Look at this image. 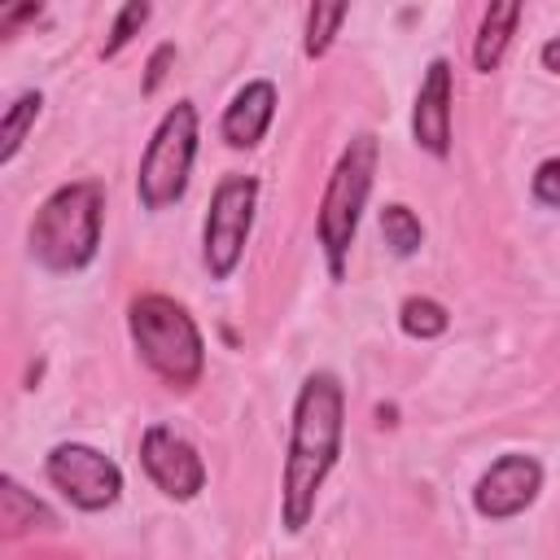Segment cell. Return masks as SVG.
I'll list each match as a JSON object with an SVG mask.
<instances>
[{
    "mask_svg": "<svg viewBox=\"0 0 560 560\" xmlns=\"http://www.w3.org/2000/svg\"><path fill=\"white\" fill-rule=\"evenodd\" d=\"M39 13H44V9H39V4H18V9H9V13H4V18H0V31H13V26H18V22H35V18H39Z\"/></svg>",
    "mask_w": 560,
    "mask_h": 560,
    "instance_id": "21",
    "label": "cell"
},
{
    "mask_svg": "<svg viewBox=\"0 0 560 560\" xmlns=\"http://www.w3.org/2000/svg\"><path fill=\"white\" fill-rule=\"evenodd\" d=\"M529 192H534L542 206L560 210V158L538 162V171H534V179H529Z\"/></svg>",
    "mask_w": 560,
    "mask_h": 560,
    "instance_id": "19",
    "label": "cell"
},
{
    "mask_svg": "<svg viewBox=\"0 0 560 560\" xmlns=\"http://www.w3.org/2000/svg\"><path fill=\"white\" fill-rule=\"evenodd\" d=\"M516 22H521V4L516 0H499L481 13V26H477V39H472V66L481 74L499 70L512 35H516Z\"/></svg>",
    "mask_w": 560,
    "mask_h": 560,
    "instance_id": "12",
    "label": "cell"
},
{
    "mask_svg": "<svg viewBox=\"0 0 560 560\" xmlns=\"http://www.w3.org/2000/svg\"><path fill=\"white\" fill-rule=\"evenodd\" d=\"M381 236H385L389 254H398V258H411V254L424 245V228H420L416 210L402 206V201H389V206L381 210Z\"/></svg>",
    "mask_w": 560,
    "mask_h": 560,
    "instance_id": "15",
    "label": "cell"
},
{
    "mask_svg": "<svg viewBox=\"0 0 560 560\" xmlns=\"http://www.w3.org/2000/svg\"><path fill=\"white\" fill-rule=\"evenodd\" d=\"M346 13H350V4H311V9H306L302 52H306L311 61H319V57L332 48V39H337V31H341Z\"/></svg>",
    "mask_w": 560,
    "mask_h": 560,
    "instance_id": "17",
    "label": "cell"
},
{
    "mask_svg": "<svg viewBox=\"0 0 560 560\" xmlns=\"http://www.w3.org/2000/svg\"><path fill=\"white\" fill-rule=\"evenodd\" d=\"M376 162H381V144L372 131H359L328 184H324V197H319V219H315V236H319V249H324V262H328V276L332 280H346V258H350V245L359 236V219H363V206L372 197V179H376Z\"/></svg>",
    "mask_w": 560,
    "mask_h": 560,
    "instance_id": "4",
    "label": "cell"
},
{
    "mask_svg": "<svg viewBox=\"0 0 560 560\" xmlns=\"http://www.w3.org/2000/svg\"><path fill=\"white\" fill-rule=\"evenodd\" d=\"M542 490V464L534 455H499L472 486V508L486 521H512L521 516Z\"/></svg>",
    "mask_w": 560,
    "mask_h": 560,
    "instance_id": "9",
    "label": "cell"
},
{
    "mask_svg": "<svg viewBox=\"0 0 560 560\" xmlns=\"http://www.w3.org/2000/svg\"><path fill=\"white\" fill-rule=\"evenodd\" d=\"M271 118H276V83L249 79V83L228 101V109H223V118H219V136L228 140V149H254V144L267 136Z\"/></svg>",
    "mask_w": 560,
    "mask_h": 560,
    "instance_id": "11",
    "label": "cell"
},
{
    "mask_svg": "<svg viewBox=\"0 0 560 560\" xmlns=\"http://www.w3.org/2000/svg\"><path fill=\"white\" fill-rule=\"evenodd\" d=\"M171 61H175V44H158L153 52H149V66H144V96H153L158 88H162V79H166V70H171Z\"/></svg>",
    "mask_w": 560,
    "mask_h": 560,
    "instance_id": "20",
    "label": "cell"
},
{
    "mask_svg": "<svg viewBox=\"0 0 560 560\" xmlns=\"http://www.w3.org/2000/svg\"><path fill=\"white\" fill-rule=\"evenodd\" d=\"M131 341L144 359V368L166 381L171 389H192L206 372V341L197 319L166 293H140L127 306Z\"/></svg>",
    "mask_w": 560,
    "mask_h": 560,
    "instance_id": "3",
    "label": "cell"
},
{
    "mask_svg": "<svg viewBox=\"0 0 560 560\" xmlns=\"http://www.w3.org/2000/svg\"><path fill=\"white\" fill-rule=\"evenodd\" d=\"M538 57H542V66H547V70H556V74H560V35H556V39H547Z\"/></svg>",
    "mask_w": 560,
    "mask_h": 560,
    "instance_id": "22",
    "label": "cell"
},
{
    "mask_svg": "<svg viewBox=\"0 0 560 560\" xmlns=\"http://www.w3.org/2000/svg\"><path fill=\"white\" fill-rule=\"evenodd\" d=\"M197 131H201V122H197L192 101H175L162 114V122L153 127V136L140 153V171H136V197L144 210H166L188 192Z\"/></svg>",
    "mask_w": 560,
    "mask_h": 560,
    "instance_id": "5",
    "label": "cell"
},
{
    "mask_svg": "<svg viewBox=\"0 0 560 560\" xmlns=\"http://www.w3.org/2000/svg\"><path fill=\"white\" fill-rule=\"evenodd\" d=\"M0 525L9 538H18L26 529H52L57 516L48 512V503H39L31 490H22L18 477H0Z\"/></svg>",
    "mask_w": 560,
    "mask_h": 560,
    "instance_id": "13",
    "label": "cell"
},
{
    "mask_svg": "<svg viewBox=\"0 0 560 560\" xmlns=\"http://www.w3.org/2000/svg\"><path fill=\"white\" fill-rule=\"evenodd\" d=\"M341 438H346V389L337 372L319 368L298 385L293 398L289 455L280 481V525L289 534H302L311 525L319 486L341 459Z\"/></svg>",
    "mask_w": 560,
    "mask_h": 560,
    "instance_id": "1",
    "label": "cell"
},
{
    "mask_svg": "<svg viewBox=\"0 0 560 560\" xmlns=\"http://www.w3.org/2000/svg\"><path fill=\"white\" fill-rule=\"evenodd\" d=\"M398 328L407 337H416V341H433V337H442L451 328V315H446V306L438 298H407L398 306Z\"/></svg>",
    "mask_w": 560,
    "mask_h": 560,
    "instance_id": "16",
    "label": "cell"
},
{
    "mask_svg": "<svg viewBox=\"0 0 560 560\" xmlns=\"http://www.w3.org/2000/svg\"><path fill=\"white\" fill-rule=\"evenodd\" d=\"M44 477L79 512H105L122 494V468L88 442H57L44 459Z\"/></svg>",
    "mask_w": 560,
    "mask_h": 560,
    "instance_id": "7",
    "label": "cell"
},
{
    "mask_svg": "<svg viewBox=\"0 0 560 560\" xmlns=\"http://www.w3.org/2000/svg\"><path fill=\"white\" fill-rule=\"evenodd\" d=\"M140 464H144L149 481L175 503L197 499L206 486V464H201L197 446L184 433H175L171 424H149L140 433Z\"/></svg>",
    "mask_w": 560,
    "mask_h": 560,
    "instance_id": "8",
    "label": "cell"
},
{
    "mask_svg": "<svg viewBox=\"0 0 560 560\" xmlns=\"http://www.w3.org/2000/svg\"><path fill=\"white\" fill-rule=\"evenodd\" d=\"M149 4L144 0H131V4H122L118 9V18H114V26H109V35H105V44H101V57H118L136 35H140V26L149 22Z\"/></svg>",
    "mask_w": 560,
    "mask_h": 560,
    "instance_id": "18",
    "label": "cell"
},
{
    "mask_svg": "<svg viewBox=\"0 0 560 560\" xmlns=\"http://www.w3.org/2000/svg\"><path fill=\"white\" fill-rule=\"evenodd\" d=\"M101 223H105V188L96 179L61 184L39 201L26 228L31 258L57 276L83 271L101 249Z\"/></svg>",
    "mask_w": 560,
    "mask_h": 560,
    "instance_id": "2",
    "label": "cell"
},
{
    "mask_svg": "<svg viewBox=\"0 0 560 560\" xmlns=\"http://www.w3.org/2000/svg\"><path fill=\"white\" fill-rule=\"evenodd\" d=\"M451 105H455V70H451L446 57H433L424 66L416 109H411V140L429 158L451 153Z\"/></svg>",
    "mask_w": 560,
    "mask_h": 560,
    "instance_id": "10",
    "label": "cell"
},
{
    "mask_svg": "<svg viewBox=\"0 0 560 560\" xmlns=\"http://www.w3.org/2000/svg\"><path fill=\"white\" fill-rule=\"evenodd\" d=\"M258 206V179L254 175H223L210 192V210L201 223V262L210 280H228L241 267L249 228Z\"/></svg>",
    "mask_w": 560,
    "mask_h": 560,
    "instance_id": "6",
    "label": "cell"
},
{
    "mask_svg": "<svg viewBox=\"0 0 560 560\" xmlns=\"http://www.w3.org/2000/svg\"><path fill=\"white\" fill-rule=\"evenodd\" d=\"M39 109H44V96H39V92L13 96V105H9L4 118H0V166H9V162L18 158V149L26 144V131L35 127Z\"/></svg>",
    "mask_w": 560,
    "mask_h": 560,
    "instance_id": "14",
    "label": "cell"
}]
</instances>
